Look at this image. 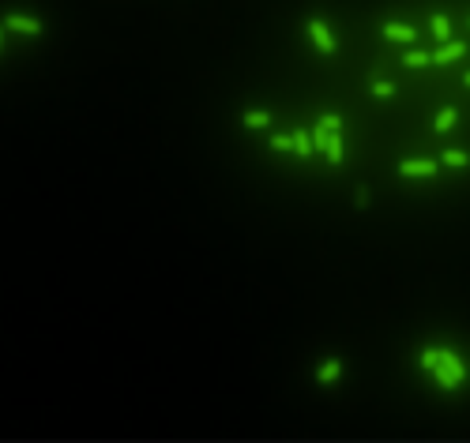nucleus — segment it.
<instances>
[{
	"label": "nucleus",
	"mask_w": 470,
	"mask_h": 443,
	"mask_svg": "<svg viewBox=\"0 0 470 443\" xmlns=\"http://www.w3.org/2000/svg\"><path fill=\"white\" fill-rule=\"evenodd\" d=\"M309 38H313V45L320 53H335V45H339L335 34L328 30V23H324V19H309Z\"/></svg>",
	"instance_id": "obj_4"
},
{
	"label": "nucleus",
	"mask_w": 470,
	"mask_h": 443,
	"mask_svg": "<svg viewBox=\"0 0 470 443\" xmlns=\"http://www.w3.org/2000/svg\"><path fill=\"white\" fill-rule=\"evenodd\" d=\"M463 83H467V87H470V71H467V76H463Z\"/></svg>",
	"instance_id": "obj_19"
},
{
	"label": "nucleus",
	"mask_w": 470,
	"mask_h": 443,
	"mask_svg": "<svg viewBox=\"0 0 470 443\" xmlns=\"http://www.w3.org/2000/svg\"><path fill=\"white\" fill-rule=\"evenodd\" d=\"M372 94H377V98H392L395 87H392V83H384V79H377V83H372Z\"/></svg>",
	"instance_id": "obj_18"
},
{
	"label": "nucleus",
	"mask_w": 470,
	"mask_h": 443,
	"mask_svg": "<svg viewBox=\"0 0 470 443\" xmlns=\"http://www.w3.org/2000/svg\"><path fill=\"white\" fill-rule=\"evenodd\" d=\"M440 162L451 166V169H467V166H470V155H467V150H444Z\"/></svg>",
	"instance_id": "obj_12"
},
{
	"label": "nucleus",
	"mask_w": 470,
	"mask_h": 443,
	"mask_svg": "<svg viewBox=\"0 0 470 443\" xmlns=\"http://www.w3.org/2000/svg\"><path fill=\"white\" fill-rule=\"evenodd\" d=\"M403 64H406V68H429V64H433V56L421 53V49H410V53L403 56Z\"/></svg>",
	"instance_id": "obj_15"
},
{
	"label": "nucleus",
	"mask_w": 470,
	"mask_h": 443,
	"mask_svg": "<svg viewBox=\"0 0 470 443\" xmlns=\"http://www.w3.org/2000/svg\"><path fill=\"white\" fill-rule=\"evenodd\" d=\"M245 128H271V113L249 109V113H245Z\"/></svg>",
	"instance_id": "obj_14"
},
{
	"label": "nucleus",
	"mask_w": 470,
	"mask_h": 443,
	"mask_svg": "<svg viewBox=\"0 0 470 443\" xmlns=\"http://www.w3.org/2000/svg\"><path fill=\"white\" fill-rule=\"evenodd\" d=\"M342 376V361H324L320 368H316V383H324V387H328V383H335Z\"/></svg>",
	"instance_id": "obj_9"
},
{
	"label": "nucleus",
	"mask_w": 470,
	"mask_h": 443,
	"mask_svg": "<svg viewBox=\"0 0 470 443\" xmlns=\"http://www.w3.org/2000/svg\"><path fill=\"white\" fill-rule=\"evenodd\" d=\"M331 132H342V117H339V113H324V117L316 120V128H313L316 150H328V139H331Z\"/></svg>",
	"instance_id": "obj_2"
},
{
	"label": "nucleus",
	"mask_w": 470,
	"mask_h": 443,
	"mask_svg": "<svg viewBox=\"0 0 470 443\" xmlns=\"http://www.w3.org/2000/svg\"><path fill=\"white\" fill-rule=\"evenodd\" d=\"M456 120H459V113L456 109H451V106H444L440 113H436V132H451V128H456Z\"/></svg>",
	"instance_id": "obj_11"
},
{
	"label": "nucleus",
	"mask_w": 470,
	"mask_h": 443,
	"mask_svg": "<svg viewBox=\"0 0 470 443\" xmlns=\"http://www.w3.org/2000/svg\"><path fill=\"white\" fill-rule=\"evenodd\" d=\"M433 380L440 383L444 391L463 387V383H467V365H463V357H459L456 350H440V361H436V368H433Z\"/></svg>",
	"instance_id": "obj_1"
},
{
	"label": "nucleus",
	"mask_w": 470,
	"mask_h": 443,
	"mask_svg": "<svg viewBox=\"0 0 470 443\" xmlns=\"http://www.w3.org/2000/svg\"><path fill=\"white\" fill-rule=\"evenodd\" d=\"M384 38L388 42H418V30L406 23H384Z\"/></svg>",
	"instance_id": "obj_6"
},
{
	"label": "nucleus",
	"mask_w": 470,
	"mask_h": 443,
	"mask_svg": "<svg viewBox=\"0 0 470 443\" xmlns=\"http://www.w3.org/2000/svg\"><path fill=\"white\" fill-rule=\"evenodd\" d=\"M293 150H298L301 158L316 155V139H313V132H305V128H298V132H293Z\"/></svg>",
	"instance_id": "obj_8"
},
{
	"label": "nucleus",
	"mask_w": 470,
	"mask_h": 443,
	"mask_svg": "<svg viewBox=\"0 0 470 443\" xmlns=\"http://www.w3.org/2000/svg\"><path fill=\"white\" fill-rule=\"evenodd\" d=\"M4 30H19L27 38H38L45 30V23L34 19V15H4Z\"/></svg>",
	"instance_id": "obj_3"
},
{
	"label": "nucleus",
	"mask_w": 470,
	"mask_h": 443,
	"mask_svg": "<svg viewBox=\"0 0 470 443\" xmlns=\"http://www.w3.org/2000/svg\"><path fill=\"white\" fill-rule=\"evenodd\" d=\"M271 147H275V150H293V135H282V132L271 135Z\"/></svg>",
	"instance_id": "obj_17"
},
{
	"label": "nucleus",
	"mask_w": 470,
	"mask_h": 443,
	"mask_svg": "<svg viewBox=\"0 0 470 443\" xmlns=\"http://www.w3.org/2000/svg\"><path fill=\"white\" fill-rule=\"evenodd\" d=\"M342 155H346V147H342V135L331 132V139H328V158H331V166H342Z\"/></svg>",
	"instance_id": "obj_13"
},
{
	"label": "nucleus",
	"mask_w": 470,
	"mask_h": 443,
	"mask_svg": "<svg viewBox=\"0 0 470 443\" xmlns=\"http://www.w3.org/2000/svg\"><path fill=\"white\" fill-rule=\"evenodd\" d=\"M436 361H440V345H433V350H425V353H421V361H418V365H421V372H433V368H436Z\"/></svg>",
	"instance_id": "obj_16"
},
{
	"label": "nucleus",
	"mask_w": 470,
	"mask_h": 443,
	"mask_svg": "<svg viewBox=\"0 0 470 443\" xmlns=\"http://www.w3.org/2000/svg\"><path fill=\"white\" fill-rule=\"evenodd\" d=\"M463 53H467V42H444L440 49L433 53V64H451V60H459Z\"/></svg>",
	"instance_id": "obj_7"
},
{
	"label": "nucleus",
	"mask_w": 470,
	"mask_h": 443,
	"mask_svg": "<svg viewBox=\"0 0 470 443\" xmlns=\"http://www.w3.org/2000/svg\"><path fill=\"white\" fill-rule=\"evenodd\" d=\"M436 169H440V162H433V158H403L399 162L403 177H436Z\"/></svg>",
	"instance_id": "obj_5"
},
{
	"label": "nucleus",
	"mask_w": 470,
	"mask_h": 443,
	"mask_svg": "<svg viewBox=\"0 0 470 443\" xmlns=\"http://www.w3.org/2000/svg\"><path fill=\"white\" fill-rule=\"evenodd\" d=\"M429 23H433V34L440 38V42H448V38H451V23H448V15H444V12H433V15H429Z\"/></svg>",
	"instance_id": "obj_10"
}]
</instances>
